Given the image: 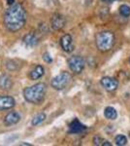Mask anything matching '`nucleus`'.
<instances>
[{
  "mask_svg": "<svg viewBox=\"0 0 130 146\" xmlns=\"http://www.w3.org/2000/svg\"><path fill=\"white\" fill-rule=\"evenodd\" d=\"M6 29L10 32H16L22 29L26 23V12L20 3H15L6 10L3 17Z\"/></svg>",
  "mask_w": 130,
  "mask_h": 146,
  "instance_id": "1",
  "label": "nucleus"
},
{
  "mask_svg": "<svg viewBox=\"0 0 130 146\" xmlns=\"http://www.w3.org/2000/svg\"><path fill=\"white\" fill-rule=\"evenodd\" d=\"M46 93L47 85L45 83H37L23 90V98L27 102L32 104H39L44 100Z\"/></svg>",
  "mask_w": 130,
  "mask_h": 146,
  "instance_id": "2",
  "label": "nucleus"
},
{
  "mask_svg": "<svg viewBox=\"0 0 130 146\" xmlns=\"http://www.w3.org/2000/svg\"><path fill=\"white\" fill-rule=\"evenodd\" d=\"M96 47L100 52H109L115 45V35L111 31H101L96 35Z\"/></svg>",
  "mask_w": 130,
  "mask_h": 146,
  "instance_id": "3",
  "label": "nucleus"
},
{
  "mask_svg": "<svg viewBox=\"0 0 130 146\" xmlns=\"http://www.w3.org/2000/svg\"><path fill=\"white\" fill-rule=\"evenodd\" d=\"M70 81H71V75L68 72L63 71L59 73L58 75H56L55 77H53L51 82V86L54 90L61 91L68 86Z\"/></svg>",
  "mask_w": 130,
  "mask_h": 146,
  "instance_id": "4",
  "label": "nucleus"
},
{
  "mask_svg": "<svg viewBox=\"0 0 130 146\" xmlns=\"http://www.w3.org/2000/svg\"><path fill=\"white\" fill-rule=\"evenodd\" d=\"M68 67L75 74H80L84 68V60L80 56H72L67 60Z\"/></svg>",
  "mask_w": 130,
  "mask_h": 146,
  "instance_id": "5",
  "label": "nucleus"
},
{
  "mask_svg": "<svg viewBox=\"0 0 130 146\" xmlns=\"http://www.w3.org/2000/svg\"><path fill=\"white\" fill-rule=\"evenodd\" d=\"M100 83L102 85L103 88L108 92H114L119 87V82L115 78H112V77H109V76L103 77L100 80Z\"/></svg>",
  "mask_w": 130,
  "mask_h": 146,
  "instance_id": "6",
  "label": "nucleus"
},
{
  "mask_svg": "<svg viewBox=\"0 0 130 146\" xmlns=\"http://www.w3.org/2000/svg\"><path fill=\"white\" fill-rule=\"evenodd\" d=\"M66 23L65 18L63 17L61 14L55 13L54 15L51 17V27L53 28L54 30H60L64 27Z\"/></svg>",
  "mask_w": 130,
  "mask_h": 146,
  "instance_id": "7",
  "label": "nucleus"
},
{
  "mask_svg": "<svg viewBox=\"0 0 130 146\" xmlns=\"http://www.w3.org/2000/svg\"><path fill=\"white\" fill-rule=\"evenodd\" d=\"M16 105V100L13 96H0V110H10Z\"/></svg>",
  "mask_w": 130,
  "mask_h": 146,
  "instance_id": "8",
  "label": "nucleus"
},
{
  "mask_svg": "<svg viewBox=\"0 0 130 146\" xmlns=\"http://www.w3.org/2000/svg\"><path fill=\"white\" fill-rule=\"evenodd\" d=\"M20 114L16 111H11L9 112L8 114H6V116L4 117V125L7 127H10V126H13V125H16L18 124V122L20 121Z\"/></svg>",
  "mask_w": 130,
  "mask_h": 146,
  "instance_id": "9",
  "label": "nucleus"
},
{
  "mask_svg": "<svg viewBox=\"0 0 130 146\" xmlns=\"http://www.w3.org/2000/svg\"><path fill=\"white\" fill-rule=\"evenodd\" d=\"M60 46L62 50L66 53H71L74 50V45H73V39L70 34H65L60 38Z\"/></svg>",
  "mask_w": 130,
  "mask_h": 146,
  "instance_id": "10",
  "label": "nucleus"
},
{
  "mask_svg": "<svg viewBox=\"0 0 130 146\" xmlns=\"http://www.w3.org/2000/svg\"><path fill=\"white\" fill-rule=\"evenodd\" d=\"M84 129H86V126H84V125H82L78 119H75L70 123L69 131H68V133H75V135H76V133H82Z\"/></svg>",
  "mask_w": 130,
  "mask_h": 146,
  "instance_id": "11",
  "label": "nucleus"
},
{
  "mask_svg": "<svg viewBox=\"0 0 130 146\" xmlns=\"http://www.w3.org/2000/svg\"><path fill=\"white\" fill-rule=\"evenodd\" d=\"M23 44L27 47H34L39 43V38L34 32H29L26 35H24L22 39Z\"/></svg>",
  "mask_w": 130,
  "mask_h": 146,
  "instance_id": "12",
  "label": "nucleus"
},
{
  "mask_svg": "<svg viewBox=\"0 0 130 146\" xmlns=\"http://www.w3.org/2000/svg\"><path fill=\"white\" fill-rule=\"evenodd\" d=\"M13 87V80L10 76L4 74L0 76V89L3 91H9Z\"/></svg>",
  "mask_w": 130,
  "mask_h": 146,
  "instance_id": "13",
  "label": "nucleus"
},
{
  "mask_svg": "<svg viewBox=\"0 0 130 146\" xmlns=\"http://www.w3.org/2000/svg\"><path fill=\"white\" fill-rule=\"evenodd\" d=\"M44 73H45V68L41 64H37L29 72V78L31 80H38L43 76Z\"/></svg>",
  "mask_w": 130,
  "mask_h": 146,
  "instance_id": "14",
  "label": "nucleus"
},
{
  "mask_svg": "<svg viewBox=\"0 0 130 146\" xmlns=\"http://www.w3.org/2000/svg\"><path fill=\"white\" fill-rule=\"evenodd\" d=\"M104 116L109 120H115L117 117V110L112 106H107L104 109Z\"/></svg>",
  "mask_w": 130,
  "mask_h": 146,
  "instance_id": "15",
  "label": "nucleus"
},
{
  "mask_svg": "<svg viewBox=\"0 0 130 146\" xmlns=\"http://www.w3.org/2000/svg\"><path fill=\"white\" fill-rule=\"evenodd\" d=\"M45 120H46V114H45V113H38V114L33 117V119L31 121V125L34 127L38 126V125L43 123Z\"/></svg>",
  "mask_w": 130,
  "mask_h": 146,
  "instance_id": "16",
  "label": "nucleus"
},
{
  "mask_svg": "<svg viewBox=\"0 0 130 146\" xmlns=\"http://www.w3.org/2000/svg\"><path fill=\"white\" fill-rule=\"evenodd\" d=\"M115 144L119 146H124V145H126V143H127V138H126V136L123 135H119L115 136Z\"/></svg>",
  "mask_w": 130,
  "mask_h": 146,
  "instance_id": "17",
  "label": "nucleus"
},
{
  "mask_svg": "<svg viewBox=\"0 0 130 146\" xmlns=\"http://www.w3.org/2000/svg\"><path fill=\"white\" fill-rule=\"evenodd\" d=\"M119 13L121 16H123L125 18H128L130 16V7L128 5H121L119 7Z\"/></svg>",
  "mask_w": 130,
  "mask_h": 146,
  "instance_id": "18",
  "label": "nucleus"
},
{
  "mask_svg": "<svg viewBox=\"0 0 130 146\" xmlns=\"http://www.w3.org/2000/svg\"><path fill=\"white\" fill-rule=\"evenodd\" d=\"M42 58H43L45 62H47V63L53 62V58H51V56L49 55V53H48V52H45L43 54V56H42Z\"/></svg>",
  "mask_w": 130,
  "mask_h": 146,
  "instance_id": "19",
  "label": "nucleus"
},
{
  "mask_svg": "<svg viewBox=\"0 0 130 146\" xmlns=\"http://www.w3.org/2000/svg\"><path fill=\"white\" fill-rule=\"evenodd\" d=\"M104 140L103 138H101L100 136H95V137L93 138V143H94V145H103V143H104Z\"/></svg>",
  "mask_w": 130,
  "mask_h": 146,
  "instance_id": "20",
  "label": "nucleus"
},
{
  "mask_svg": "<svg viewBox=\"0 0 130 146\" xmlns=\"http://www.w3.org/2000/svg\"><path fill=\"white\" fill-rule=\"evenodd\" d=\"M7 4L9 6H12L13 4H15V0H7Z\"/></svg>",
  "mask_w": 130,
  "mask_h": 146,
  "instance_id": "21",
  "label": "nucleus"
},
{
  "mask_svg": "<svg viewBox=\"0 0 130 146\" xmlns=\"http://www.w3.org/2000/svg\"><path fill=\"white\" fill-rule=\"evenodd\" d=\"M102 146H112V144H111L110 142H109V141H104V143H103V145Z\"/></svg>",
  "mask_w": 130,
  "mask_h": 146,
  "instance_id": "22",
  "label": "nucleus"
},
{
  "mask_svg": "<svg viewBox=\"0 0 130 146\" xmlns=\"http://www.w3.org/2000/svg\"><path fill=\"white\" fill-rule=\"evenodd\" d=\"M103 2H106V3H112V2L115 1H119V0H102Z\"/></svg>",
  "mask_w": 130,
  "mask_h": 146,
  "instance_id": "23",
  "label": "nucleus"
},
{
  "mask_svg": "<svg viewBox=\"0 0 130 146\" xmlns=\"http://www.w3.org/2000/svg\"><path fill=\"white\" fill-rule=\"evenodd\" d=\"M18 145H22V146H31V144H30V143H27V142H22V143H20Z\"/></svg>",
  "mask_w": 130,
  "mask_h": 146,
  "instance_id": "24",
  "label": "nucleus"
},
{
  "mask_svg": "<svg viewBox=\"0 0 130 146\" xmlns=\"http://www.w3.org/2000/svg\"><path fill=\"white\" fill-rule=\"evenodd\" d=\"M129 62H130V60H129Z\"/></svg>",
  "mask_w": 130,
  "mask_h": 146,
  "instance_id": "25",
  "label": "nucleus"
}]
</instances>
